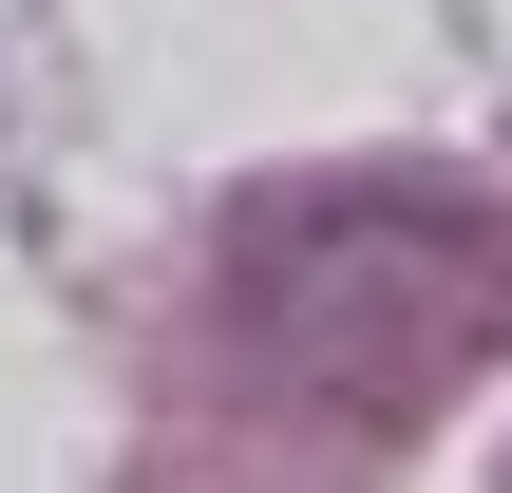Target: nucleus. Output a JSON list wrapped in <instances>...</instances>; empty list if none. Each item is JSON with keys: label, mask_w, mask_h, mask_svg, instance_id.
Returning <instances> with one entry per match:
<instances>
[{"label": "nucleus", "mask_w": 512, "mask_h": 493, "mask_svg": "<svg viewBox=\"0 0 512 493\" xmlns=\"http://www.w3.org/2000/svg\"><path fill=\"white\" fill-rule=\"evenodd\" d=\"M228 323L323 418H437L512 342V209L399 190V171L266 190V209H228Z\"/></svg>", "instance_id": "nucleus-1"}]
</instances>
